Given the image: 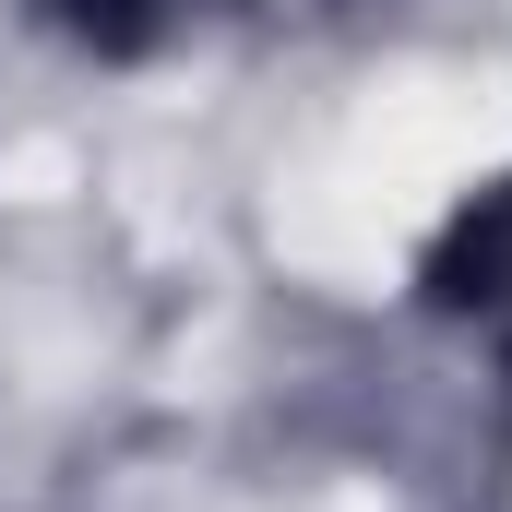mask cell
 Returning a JSON list of instances; mask_svg holds the SVG:
<instances>
[{
  "instance_id": "1",
  "label": "cell",
  "mask_w": 512,
  "mask_h": 512,
  "mask_svg": "<svg viewBox=\"0 0 512 512\" xmlns=\"http://www.w3.org/2000/svg\"><path fill=\"white\" fill-rule=\"evenodd\" d=\"M417 310L453 322L465 346H489V382H501V417H512V179L465 191L441 215V239L417 262Z\"/></svg>"
}]
</instances>
